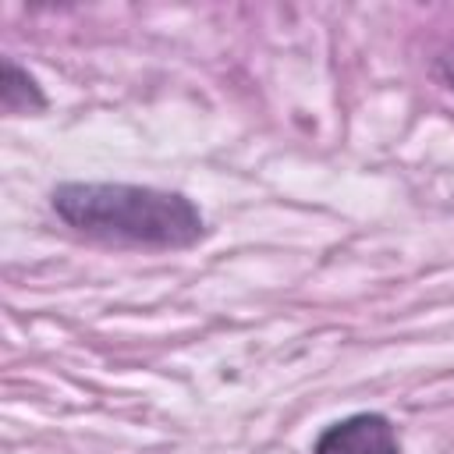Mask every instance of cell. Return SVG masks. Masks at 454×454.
Returning <instances> with one entry per match:
<instances>
[{
  "mask_svg": "<svg viewBox=\"0 0 454 454\" xmlns=\"http://www.w3.org/2000/svg\"><path fill=\"white\" fill-rule=\"evenodd\" d=\"M50 206L78 234L117 245L188 248L206 234V216L188 195L149 184L64 181L53 188Z\"/></svg>",
  "mask_w": 454,
  "mask_h": 454,
  "instance_id": "obj_1",
  "label": "cell"
},
{
  "mask_svg": "<svg viewBox=\"0 0 454 454\" xmlns=\"http://www.w3.org/2000/svg\"><path fill=\"white\" fill-rule=\"evenodd\" d=\"M312 454H401V440L387 415L355 411L348 419L330 422L316 436Z\"/></svg>",
  "mask_w": 454,
  "mask_h": 454,
  "instance_id": "obj_2",
  "label": "cell"
},
{
  "mask_svg": "<svg viewBox=\"0 0 454 454\" xmlns=\"http://www.w3.org/2000/svg\"><path fill=\"white\" fill-rule=\"evenodd\" d=\"M0 103L7 114H32V110H43L46 99H43V89L35 85V78L18 67L11 57L4 60V71H0Z\"/></svg>",
  "mask_w": 454,
  "mask_h": 454,
  "instance_id": "obj_3",
  "label": "cell"
}]
</instances>
